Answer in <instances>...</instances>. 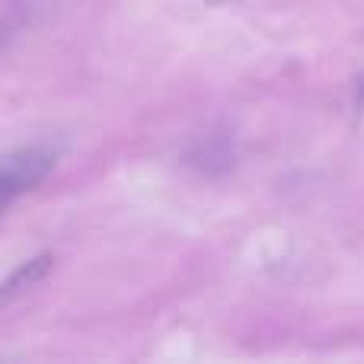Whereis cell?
Returning <instances> with one entry per match:
<instances>
[{"label": "cell", "mask_w": 364, "mask_h": 364, "mask_svg": "<svg viewBox=\"0 0 364 364\" xmlns=\"http://www.w3.org/2000/svg\"><path fill=\"white\" fill-rule=\"evenodd\" d=\"M6 42V23H0V45Z\"/></svg>", "instance_id": "3957f363"}, {"label": "cell", "mask_w": 364, "mask_h": 364, "mask_svg": "<svg viewBox=\"0 0 364 364\" xmlns=\"http://www.w3.org/2000/svg\"><path fill=\"white\" fill-rule=\"evenodd\" d=\"M48 269H51V256H48V252H45V256L29 259V262H23L4 284H0V307H4V304H10L16 294H23L26 288H32V284H36Z\"/></svg>", "instance_id": "7a4b0ae2"}, {"label": "cell", "mask_w": 364, "mask_h": 364, "mask_svg": "<svg viewBox=\"0 0 364 364\" xmlns=\"http://www.w3.org/2000/svg\"><path fill=\"white\" fill-rule=\"evenodd\" d=\"M214 4H218V0H214Z\"/></svg>", "instance_id": "277c9868"}, {"label": "cell", "mask_w": 364, "mask_h": 364, "mask_svg": "<svg viewBox=\"0 0 364 364\" xmlns=\"http://www.w3.org/2000/svg\"><path fill=\"white\" fill-rule=\"evenodd\" d=\"M51 166H55V157L42 147H26L0 160V214L23 192L36 188L51 173Z\"/></svg>", "instance_id": "6da1fadb"}]
</instances>
